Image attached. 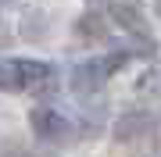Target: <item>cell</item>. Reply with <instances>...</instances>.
<instances>
[{
  "label": "cell",
  "mask_w": 161,
  "mask_h": 157,
  "mask_svg": "<svg viewBox=\"0 0 161 157\" xmlns=\"http://www.w3.org/2000/svg\"><path fill=\"white\" fill-rule=\"evenodd\" d=\"M32 128H36V136L40 139H47V143H58V139H64L68 136V118L61 114V111H54V107H36L32 111Z\"/></svg>",
  "instance_id": "cell-3"
},
{
  "label": "cell",
  "mask_w": 161,
  "mask_h": 157,
  "mask_svg": "<svg viewBox=\"0 0 161 157\" xmlns=\"http://www.w3.org/2000/svg\"><path fill=\"white\" fill-rule=\"evenodd\" d=\"M0 4H4V0H0Z\"/></svg>",
  "instance_id": "cell-5"
},
{
  "label": "cell",
  "mask_w": 161,
  "mask_h": 157,
  "mask_svg": "<svg viewBox=\"0 0 161 157\" xmlns=\"http://www.w3.org/2000/svg\"><path fill=\"white\" fill-rule=\"evenodd\" d=\"M129 61V54H108V57H93V61H82L79 68L72 71V89L75 93H97V89L108 82V75L115 68Z\"/></svg>",
  "instance_id": "cell-2"
},
{
  "label": "cell",
  "mask_w": 161,
  "mask_h": 157,
  "mask_svg": "<svg viewBox=\"0 0 161 157\" xmlns=\"http://www.w3.org/2000/svg\"><path fill=\"white\" fill-rule=\"evenodd\" d=\"M50 82H54V68L47 61H25V57L0 61V89H40Z\"/></svg>",
  "instance_id": "cell-1"
},
{
  "label": "cell",
  "mask_w": 161,
  "mask_h": 157,
  "mask_svg": "<svg viewBox=\"0 0 161 157\" xmlns=\"http://www.w3.org/2000/svg\"><path fill=\"white\" fill-rule=\"evenodd\" d=\"M115 18H118V25H122V29H132V32L147 36V18H140V11H136V7L118 4V7H115Z\"/></svg>",
  "instance_id": "cell-4"
}]
</instances>
